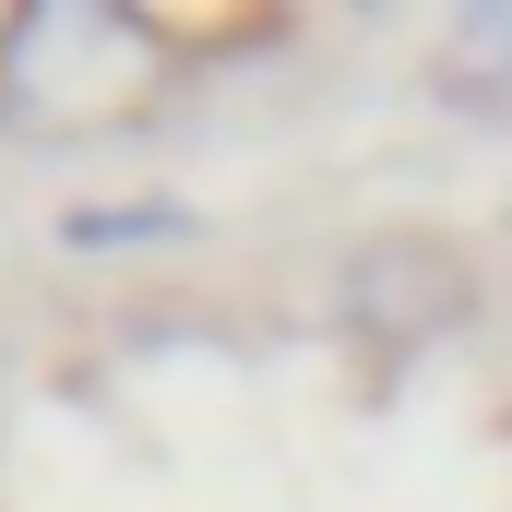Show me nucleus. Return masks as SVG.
<instances>
[{"instance_id":"nucleus-4","label":"nucleus","mask_w":512,"mask_h":512,"mask_svg":"<svg viewBox=\"0 0 512 512\" xmlns=\"http://www.w3.org/2000/svg\"><path fill=\"white\" fill-rule=\"evenodd\" d=\"M60 239H72V251H108V239H191V215H179V203H120V215H72Z\"/></svg>"},{"instance_id":"nucleus-1","label":"nucleus","mask_w":512,"mask_h":512,"mask_svg":"<svg viewBox=\"0 0 512 512\" xmlns=\"http://www.w3.org/2000/svg\"><path fill=\"white\" fill-rule=\"evenodd\" d=\"M167 84V48L143 12H108V0H24L0 24V108L36 131H96L131 120L143 96Z\"/></svg>"},{"instance_id":"nucleus-2","label":"nucleus","mask_w":512,"mask_h":512,"mask_svg":"<svg viewBox=\"0 0 512 512\" xmlns=\"http://www.w3.org/2000/svg\"><path fill=\"white\" fill-rule=\"evenodd\" d=\"M465 262L441 251L429 227H393V239H358L346 274H334V310H346V334L358 346H382V358H417V346H441L453 322H465Z\"/></svg>"},{"instance_id":"nucleus-3","label":"nucleus","mask_w":512,"mask_h":512,"mask_svg":"<svg viewBox=\"0 0 512 512\" xmlns=\"http://www.w3.org/2000/svg\"><path fill=\"white\" fill-rule=\"evenodd\" d=\"M441 96H512V12L501 0H477V12H453V36H441Z\"/></svg>"}]
</instances>
